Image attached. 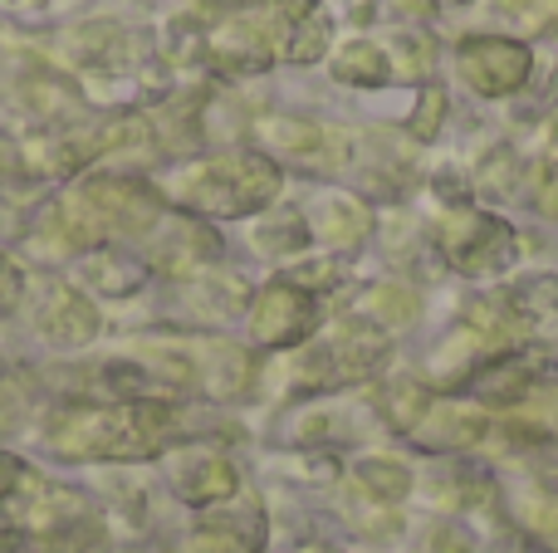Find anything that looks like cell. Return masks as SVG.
Returning a JSON list of instances; mask_svg holds the SVG:
<instances>
[{
	"label": "cell",
	"instance_id": "cell-12",
	"mask_svg": "<svg viewBox=\"0 0 558 553\" xmlns=\"http://www.w3.org/2000/svg\"><path fill=\"white\" fill-rule=\"evenodd\" d=\"M172 486L177 495H186L192 505H216L235 490V466L226 456H211V451H192L172 466Z\"/></svg>",
	"mask_w": 558,
	"mask_h": 553
},
{
	"label": "cell",
	"instance_id": "cell-23",
	"mask_svg": "<svg viewBox=\"0 0 558 553\" xmlns=\"http://www.w3.org/2000/svg\"><path fill=\"white\" fill-rule=\"evenodd\" d=\"M20 417V392L10 382H0V421H15Z\"/></svg>",
	"mask_w": 558,
	"mask_h": 553
},
{
	"label": "cell",
	"instance_id": "cell-19",
	"mask_svg": "<svg viewBox=\"0 0 558 553\" xmlns=\"http://www.w3.org/2000/svg\"><path fill=\"white\" fill-rule=\"evenodd\" d=\"M308 241H314V235H308V221H304V216H284V221H265L260 231H255V245H260L265 255H270V245H279L275 255H294V250H304Z\"/></svg>",
	"mask_w": 558,
	"mask_h": 553
},
{
	"label": "cell",
	"instance_id": "cell-4",
	"mask_svg": "<svg viewBox=\"0 0 558 553\" xmlns=\"http://www.w3.org/2000/svg\"><path fill=\"white\" fill-rule=\"evenodd\" d=\"M162 186H147L143 176H118V172H88L74 182L59 201V231L69 241H118V235H137L147 225L162 221Z\"/></svg>",
	"mask_w": 558,
	"mask_h": 553
},
{
	"label": "cell",
	"instance_id": "cell-20",
	"mask_svg": "<svg viewBox=\"0 0 558 553\" xmlns=\"http://www.w3.org/2000/svg\"><path fill=\"white\" fill-rule=\"evenodd\" d=\"M441 118H446V94H441L436 84H426L422 94H416L412 118H407V133L422 137V143H432V137L441 133Z\"/></svg>",
	"mask_w": 558,
	"mask_h": 553
},
{
	"label": "cell",
	"instance_id": "cell-1",
	"mask_svg": "<svg viewBox=\"0 0 558 553\" xmlns=\"http://www.w3.org/2000/svg\"><path fill=\"white\" fill-rule=\"evenodd\" d=\"M182 54L216 74H265L275 64H314L333 45L324 0H255L216 20H182L172 29Z\"/></svg>",
	"mask_w": 558,
	"mask_h": 553
},
{
	"label": "cell",
	"instance_id": "cell-16",
	"mask_svg": "<svg viewBox=\"0 0 558 553\" xmlns=\"http://www.w3.org/2000/svg\"><path fill=\"white\" fill-rule=\"evenodd\" d=\"M363 314L377 329H407V323L422 314V299H416L407 284H373L363 299Z\"/></svg>",
	"mask_w": 558,
	"mask_h": 553
},
{
	"label": "cell",
	"instance_id": "cell-25",
	"mask_svg": "<svg viewBox=\"0 0 558 553\" xmlns=\"http://www.w3.org/2000/svg\"><path fill=\"white\" fill-rule=\"evenodd\" d=\"M549 98H554V108H558V74L549 78Z\"/></svg>",
	"mask_w": 558,
	"mask_h": 553
},
{
	"label": "cell",
	"instance_id": "cell-24",
	"mask_svg": "<svg viewBox=\"0 0 558 553\" xmlns=\"http://www.w3.org/2000/svg\"><path fill=\"white\" fill-rule=\"evenodd\" d=\"M539 211L544 216H558V167L549 172V182H544V192H539Z\"/></svg>",
	"mask_w": 558,
	"mask_h": 553
},
{
	"label": "cell",
	"instance_id": "cell-21",
	"mask_svg": "<svg viewBox=\"0 0 558 553\" xmlns=\"http://www.w3.org/2000/svg\"><path fill=\"white\" fill-rule=\"evenodd\" d=\"M20 294H25V274H20V265L10 260L5 250H0V314L15 309Z\"/></svg>",
	"mask_w": 558,
	"mask_h": 553
},
{
	"label": "cell",
	"instance_id": "cell-17",
	"mask_svg": "<svg viewBox=\"0 0 558 553\" xmlns=\"http://www.w3.org/2000/svg\"><path fill=\"white\" fill-rule=\"evenodd\" d=\"M357 486H363L367 495H377L383 505H392V500L407 495V486H412V470L397 466V460H363V466H357Z\"/></svg>",
	"mask_w": 558,
	"mask_h": 553
},
{
	"label": "cell",
	"instance_id": "cell-3",
	"mask_svg": "<svg viewBox=\"0 0 558 553\" xmlns=\"http://www.w3.org/2000/svg\"><path fill=\"white\" fill-rule=\"evenodd\" d=\"M284 192V172L279 162H270L255 147H235V152H216L202 157V162L182 167L177 176H167L162 201H177L192 216H221V221H235V216H255Z\"/></svg>",
	"mask_w": 558,
	"mask_h": 553
},
{
	"label": "cell",
	"instance_id": "cell-15",
	"mask_svg": "<svg viewBox=\"0 0 558 553\" xmlns=\"http://www.w3.org/2000/svg\"><path fill=\"white\" fill-rule=\"evenodd\" d=\"M436 74V39L426 29H397L392 35V78L422 84Z\"/></svg>",
	"mask_w": 558,
	"mask_h": 553
},
{
	"label": "cell",
	"instance_id": "cell-14",
	"mask_svg": "<svg viewBox=\"0 0 558 553\" xmlns=\"http://www.w3.org/2000/svg\"><path fill=\"white\" fill-rule=\"evenodd\" d=\"M84 280L94 284L98 294H133L147 284V265L133 260V255L113 250V245H104V250H94L84 260Z\"/></svg>",
	"mask_w": 558,
	"mask_h": 553
},
{
	"label": "cell",
	"instance_id": "cell-18",
	"mask_svg": "<svg viewBox=\"0 0 558 553\" xmlns=\"http://www.w3.org/2000/svg\"><path fill=\"white\" fill-rule=\"evenodd\" d=\"M520 35H558V0H500Z\"/></svg>",
	"mask_w": 558,
	"mask_h": 553
},
{
	"label": "cell",
	"instance_id": "cell-6",
	"mask_svg": "<svg viewBox=\"0 0 558 553\" xmlns=\"http://www.w3.org/2000/svg\"><path fill=\"white\" fill-rule=\"evenodd\" d=\"M436 245L451 260V270L461 274H500L520 255L514 231L481 206H446L436 221Z\"/></svg>",
	"mask_w": 558,
	"mask_h": 553
},
{
	"label": "cell",
	"instance_id": "cell-10",
	"mask_svg": "<svg viewBox=\"0 0 558 553\" xmlns=\"http://www.w3.org/2000/svg\"><path fill=\"white\" fill-rule=\"evenodd\" d=\"M35 323L49 343H59V348H78V343H88L98 333V314H94V304L84 299V290L59 284V280L45 284V294H39Z\"/></svg>",
	"mask_w": 558,
	"mask_h": 553
},
{
	"label": "cell",
	"instance_id": "cell-13",
	"mask_svg": "<svg viewBox=\"0 0 558 553\" xmlns=\"http://www.w3.org/2000/svg\"><path fill=\"white\" fill-rule=\"evenodd\" d=\"M328 74L348 88H387L392 84V54L373 39H348L328 54Z\"/></svg>",
	"mask_w": 558,
	"mask_h": 553
},
{
	"label": "cell",
	"instance_id": "cell-8",
	"mask_svg": "<svg viewBox=\"0 0 558 553\" xmlns=\"http://www.w3.org/2000/svg\"><path fill=\"white\" fill-rule=\"evenodd\" d=\"M260 147L265 157L279 167H308V172H338L348 162V137L328 123H314V118H294V113H279L265 118L260 127Z\"/></svg>",
	"mask_w": 558,
	"mask_h": 553
},
{
	"label": "cell",
	"instance_id": "cell-5",
	"mask_svg": "<svg viewBox=\"0 0 558 553\" xmlns=\"http://www.w3.org/2000/svg\"><path fill=\"white\" fill-rule=\"evenodd\" d=\"M54 59L88 84L137 78L157 59V35L137 25H118V20H94V25L64 29L54 39Z\"/></svg>",
	"mask_w": 558,
	"mask_h": 553
},
{
	"label": "cell",
	"instance_id": "cell-7",
	"mask_svg": "<svg viewBox=\"0 0 558 553\" xmlns=\"http://www.w3.org/2000/svg\"><path fill=\"white\" fill-rule=\"evenodd\" d=\"M456 74L475 98H514L534 74V54L514 35H475L456 49Z\"/></svg>",
	"mask_w": 558,
	"mask_h": 553
},
{
	"label": "cell",
	"instance_id": "cell-22",
	"mask_svg": "<svg viewBox=\"0 0 558 553\" xmlns=\"http://www.w3.org/2000/svg\"><path fill=\"white\" fill-rule=\"evenodd\" d=\"M20 480H25V466H20L15 456H5V451H0V500H10L15 495V486Z\"/></svg>",
	"mask_w": 558,
	"mask_h": 553
},
{
	"label": "cell",
	"instance_id": "cell-2",
	"mask_svg": "<svg viewBox=\"0 0 558 553\" xmlns=\"http://www.w3.org/2000/svg\"><path fill=\"white\" fill-rule=\"evenodd\" d=\"M177 411L162 402H108V407H64L49 417L45 437L69 460H143L172 441Z\"/></svg>",
	"mask_w": 558,
	"mask_h": 553
},
{
	"label": "cell",
	"instance_id": "cell-11",
	"mask_svg": "<svg viewBox=\"0 0 558 553\" xmlns=\"http://www.w3.org/2000/svg\"><path fill=\"white\" fill-rule=\"evenodd\" d=\"M308 235L324 241L328 250H353L373 235V211H367V201H357L348 192H328L318 196L314 216H308Z\"/></svg>",
	"mask_w": 558,
	"mask_h": 553
},
{
	"label": "cell",
	"instance_id": "cell-9",
	"mask_svg": "<svg viewBox=\"0 0 558 553\" xmlns=\"http://www.w3.org/2000/svg\"><path fill=\"white\" fill-rule=\"evenodd\" d=\"M318 329V299L299 280H275L251 309V333L265 348H299Z\"/></svg>",
	"mask_w": 558,
	"mask_h": 553
}]
</instances>
